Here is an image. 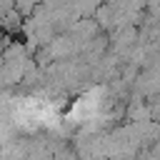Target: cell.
Listing matches in <instances>:
<instances>
[{
  "label": "cell",
  "instance_id": "cell-1",
  "mask_svg": "<svg viewBox=\"0 0 160 160\" xmlns=\"http://www.w3.org/2000/svg\"><path fill=\"white\" fill-rule=\"evenodd\" d=\"M0 28H2L5 32H18V30H22V18H20V12H18V10H10L8 15H2V18H0Z\"/></svg>",
  "mask_w": 160,
  "mask_h": 160
},
{
  "label": "cell",
  "instance_id": "cell-2",
  "mask_svg": "<svg viewBox=\"0 0 160 160\" xmlns=\"http://www.w3.org/2000/svg\"><path fill=\"white\" fill-rule=\"evenodd\" d=\"M38 2H40V0H15V10L20 12L22 20H28V18H32V12L38 10Z\"/></svg>",
  "mask_w": 160,
  "mask_h": 160
},
{
  "label": "cell",
  "instance_id": "cell-3",
  "mask_svg": "<svg viewBox=\"0 0 160 160\" xmlns=\"http://www.w3.org/2000/svg\"><path fill=\"white\" fill-rule=\"evenodd\" d=\"M148 108H150V118L152 120H160V92L148 100Z\"/></svg>",
  "mask_w": 160,
  "mask_h": 160
}]
</instances>
